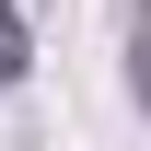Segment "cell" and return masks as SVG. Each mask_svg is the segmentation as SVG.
Listing matches in <instances>:
<instances>
[{
    "instance_id": "cell-1",
    "label": "cell",
    "mask_w": 151,
    "mask_h": 151,
    "mask_svg": "<svg viewBox=\"0 0 151 151\" xmlns=\"http://www.w3.org/2000/svg\"><path fill=\"white\" fill-rule=\"evenodd\" d=\"M0 70H23V12L0 0Z\"/></svg>"
},
{
    "instance_id": "cell-2",
    "label": "cell",
    "mask_w": 151,
    "mask_h": 151,
    "mask_svg": "<svg viewBox=\"0 0 151 151\" xmlns=\"http://www.w3.org/2000/svg\"><path fill=\"white\" fill-rule=\"evenodd\" d=\"M128 81H139V105H151V23H139V58H128Z\"/></svg>"
}]
</instances>
